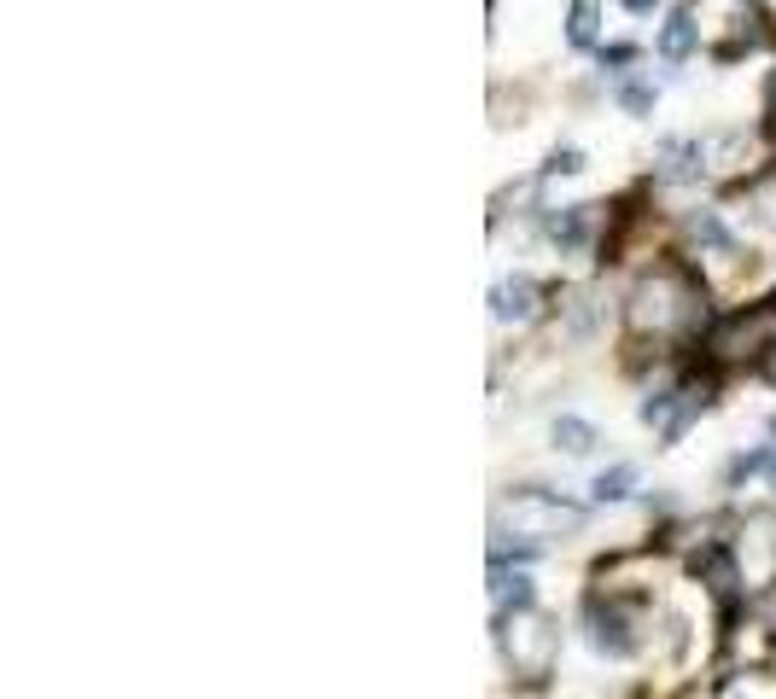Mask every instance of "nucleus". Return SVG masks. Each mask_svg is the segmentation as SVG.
Listing matches in <instances>:
<instances>
[{
	"label": "nucleus",
	"instance_id": "obj_1",
	"mask_svg": "<svg viewBox=\"0 0 776 699\" xmlns=\"http://www.w3.org/2000/svg\"><path fill=\"white\" fill-rule=\"evenodd\" d=\"M508 513H514V525H525V530H578L584 525V507L555 502V496H543V490H514Z\"/></svg>",
	"mask_w": 776,
	"mask_h": 699
},
{
	"label": "nucleus",
	"instance_id": "obj_2",
	"mask_svg": "<svg viewBox=\"0 0 776 699\" xmlns=\"http://www.w3.org/2000/svg\"><path fill=\"white\" fill-rule=\"evenodd\" d=\"M531 310H538V280L531 275H514V280H502L497 292H490V315L497 321H525Z\"/></svg>",
	"mask_w": 776,
	"mask_h": 699
},
{
	"label": "nucleus",
	"instance_id": "obj_3",
	"mask_svg": "<svg viewBox=\"0 0 776 699\" xmlns=\"http://www.w3.org/2000/svg\"><path fill=\"white\" fill-rule=\"evenodd\" d=\"M689 53H694V18H689V7H678L666 18V30H660V58L678 65V58H689Z\"/></svg>",
	"mask_w": 776,
	"mask_h": 699
},
{
	"label": "nucleus",
	"instance_id": "obj_4",
	"mask_svg": "<svg viewBox=\"0 0 776 699\" xmlns=\"http://www.w3.org/2000/svg\"><path fill=\"white\" fill-rule=\"evenodd\" d=\"M555 449H566V455H589L596 449V426L589 420H555Z\"/></svg>",
	"mask_w": 776,
	"mask_h": 699
},
{
	"label": "nucleus",
	"instance_id": "obj_5",
	"mask_svg": "<svg viewBox=\"0 0 776 699\" xmlns=\"http://www.w3.org/2000/svg\"><path fill=\"white\" fill-rule=\"evenodd\" d=\"M566 41H572V47H589V41H596V0H572Z\"/></svg>",
	"mask_w": 776,
	"mask_h": 699
},
{
	"label": "nucleus",
	"instance_id": "obj_6",
	"mask_svg": "<svg viewBox=\"0 0 776 699\" xmlns=\"http://www.w3.org/2000/svg\"><path fill=\"white\" fill-rule=\"evenodd\" d=\"M630 484H637V466H613L596 478V502H625L630 496Z\"/></svg>",
	"mask_w": 776,
	"mask_h": 699
},
{
	"label": "nucleus",
	"instance_id": "obj_7",
	"mask_svg": "<svg viewBox=\"0 0 776 699\" xmlns=\"http://www.w3.org/2000/svg\"><path fill=\"white\" fill-rule=\"evenodd\" d=\"M619 106H625L630 117H648V111H653V88H642V82H625V88H619Z\"/></svg>",
	"mask_w": 776,
	"mask_h": 699
},
{
	"label": "nucleus",
	"instance_id": "obj_8",
	"mask_svg": "<svg viewBox=\"0 0 776 699\" xmlns=\"http://www.w3.org/2000/svg\"><path fill=\"white\" fill-rule=\"evenodd\" d=\"M549 234H555L561 245H584V211H566V216H555V222H549Z\"/></svg>",
	"mask_w": 776,
	"mask_h": 699
},
{
	"label": "nucleus",
	"instance_id": "obj_9",
	"mask_svg": "<svg viewBox=\"0 0 776 699\" xmlns=\"http://www.w3.org/2000/svg\"><path fill=\"white\" fill-rule=\"evenodd\" d=\"M630 58H637L630 47H607V53H602V65H630Z\"/></svg>",
	"mask_w": 776,
	"mask_h": 699
},
{
	"label": "nucleus",
	"instance_id": "obj_10",
	"mask_svg": "<svg viewBox=\"0 0 776 699\" xmlns=\"http://www.w3.org/2000/svg\"><path fill=\"white\" fill-rule=\"evenodd\" d=\"M619 7H625V12H653L660 0H619Z\"/></svg>",
	"mask_w": 776,
	"mask_h": 699
}]
</instances>
